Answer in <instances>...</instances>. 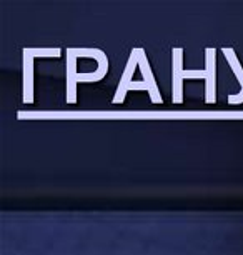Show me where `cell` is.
Listing matches in <instances>:
<instances>
[{
  "label": "cell",
  "instance_id": "4",
  "mask_svg": "<svg viewBox=\"0 0 243 255\" xmlns=\"http://www.w3.org/2000/svg\"><path fill=\"white\" fill-rule=\"evenodd\" d=\"M60 48H24L22 60H24V102H34V60L37 57H59Z\"/></svg>",
  "mask_w": 243,
  "mask_h": 255
},
{
  "label": "cell",
  "instance_id": "1",
  "mask_svg": "<svg viewBox=\"0 0 243 255\" xmlns=\"http://www.w3.org/2000/svg\"><path fill=\"white\" fill-rule=\"evenodd\" d=\"M65 100L77 102L78 82H100L107 77L110 62L108 55L100 48H67L65 50Z\"/></svg>",
  "mask_w": 243,
  "mask_h": 255
},
{
  "label": "cell",
  "instance_id": "5",
  "mask_svg": "<svg viewBox=\"0 0 243 255\" xmlns=\"http://www.w3.org/2000/svg\"><path fill=\"white\" fill-rule=\"evenodd\" d=\"M222 52H223L225 59H227L228 65L232 67L233 73H235L238 83H240V92H238V94L228 95V104H232V105L242 104L243 102V69H242V64H240V60H238V57H237V54H235V50H233V48L225 47Z\"/></svg>",
  "mask_w": 243,
  "mask_h": 255
},
{
  "label": "cell",
  "instance_id": "2",
  "mask_svg": "<svg viewBox=\"0 0 243 255\" xmlns=\"http://www.w3.org/2000/svg\"><path fill=\"white\" fill-rule=\"evenodd\" d=\"M200 78L205 80V102H216V50L207 48L205 50V69L187 70L183 69V48L172 50V100L174 104L183 102V80Z\"/></svg>",
  "mask_w": 243,
  "mask_h": 255
},
{
  "label": "cell",
  "instance_id": "3",
  "mask_svg": "<svg viewBox=\"0 0 243 255\" xmlns=\"http://www.w3.org/2000/svg\"><path fill=\"white\" fill-rule=\"evenodd\" d=\"M137 65H139V57H137L135 48H132L129 60H127V65H125V70H123V75L120 77V82H118L117 92H115L112 102L122 104L123 100H125L127 92H130V90H145L150 95V100H152L153 104H162L163 99H162L160 90H155L150 83H147L145 80H139V82L134 80V72H135Z\"/></svg>",
  "mask_w": 243,
  "mask_h": 255
}]
</instances>
